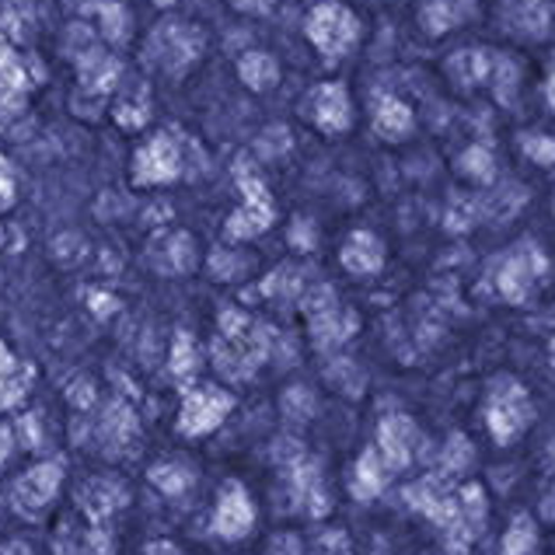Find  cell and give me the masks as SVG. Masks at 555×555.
Returning a JSON list of instances; mask_svg holds the SVG:
<instances>
[{"label":"cell","instance_id":"1","mask_svg":"<svg viewBox=\"0 0 555 555\" xmlns=\"http://www.w3.org/2000/svg\"><path fill=\"white\" fill-rule=\"evenodd\" d=\"M528 416H531V409L520 388H511V395L493 399V409H489V423H493L496 440H514L520 434V426L528 423Z\"/></svg>","mask_w":555,"mask_h":555},{"label":"cell","instance_id":"4","mask_svg":"<svg viewBox=\"0 0 555 555\" xmlns=\"http://www.w3.org/2000/svg\"><path fill=\"white\" fill-rule=\"evenodd\" d=\"M531 538H534V531H531L528 520H517L511 538H506V555H520V552L531 545Z\"/></svg>","mask_w":555,"mask_h":555},{"label":"cell","instance_id":"2","mask_svg":"<svg viewBox=\"0 0 555 555\" xmlns=\"http://www.w3.org/2000/svg\"><path fill=\"white\" fill-rule=\"evenodd\" d=\"M409 434H412V426L405 420H391L385 426V448H388V457L395 465H405V457H409Z\"/></svg>","mask_w":555,"mask_h":555},{"label":"cell","instance_id":"3","mask_svg":"<svg viewBox=\"0 0 555 555\" xmlns=\"http://www.w3.org/2000/svg\"><path fill=\"white\" fill-rule=\"evenodd\" d=\"M377 122H380V130H385V133L399 137L402 130H409V113H405V105H399V102H388L385 108H380Z\"/></svg>","mask_w":555,"mask_h":555}]
</instances>
